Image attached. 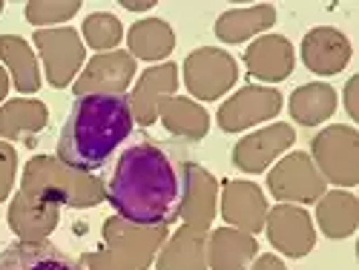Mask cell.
Wrapping results in <instances>:
<instances>
[{
  "label": "cell",
  "mask_w": 359,
  "mask_h": 270,
  "mask_svg": "<svg viewBox=\"0 0 359 270\" xmlns=\"http://www.w3.org/2000/svg\"><path fill=\"white\" fill-rule=\"evenodd\" d=\"M276 23V9L271 4H256L248 9H230L216 20V38L224 43H245Z\"/></svg>",
  "instance_id": "cell-22"
},
{
  "label": "cell",
  "mask_w": 359,
  "mask_h": 270,
  "mask_svg": "<svg viewBox=\"0 0 359 270\" xmlns=\"http://www.w3.org/2000/svg\"><path fill=\"white\" fill-rule=\"evenodd\" d=\"M207 236L210 227L182 224L161 245L156 270H207Z\"/></svg>",
  "instance_id": "cell-19"
},
{
  "label": "cell",
  "mask_w": 359,
  "mask_h": 270,
  "mask_svg": "<svg viewBox=\"0 0 359 270\" xmlns=\"http://www.w3.org/2000/svg\"><path fill=\"white\" fill-rule=\"evenodd\" d=\"M264 230L271 245L290 259H302L316 248L313 222L308 216V210L296 204H276L273 210H267Z\"/></svg>",
  "instance_id": "cell-10"
},
{
  "label": "cell",
  "mask_w": 359,
  "mask_h": 270,
  "mask_svg": "<svg viewBox=\"0 0 359 270\" xmlns=\"http://www.w3.org/2000/svg\"><path fill=\"white\" fill-rule=\"evenodd\" d=\"M124 38V26L115 15L109 12H93L83 20V41L86 46H93L98 55L101 52H112Z\"/></svg>",
  "instance_id": "cell-29"
},
{
  "label": "cell",
  "mask_w": 359,
  "mask_h": 270,
  "mask_svg": "<svg viewBox=\"0 0 359 270\" xmlns=\"http://www.w3.org/2000/svg\"><path fill=\"white\" fill-rule=\"evenodd\" d=\"M135 75V58L124 49L101 52L93 61H86L83 72L75 81V95L89 98V95H124Z\"/></svg>",
  "instance_id": "cell-9"
},
{
  "label": "cell",
  "mask_w": 359,
  "mask_h": 270,
  "mask_svg": "<svg viewBox=\"0 0 359 270\" xmlns=\"http://www.w3.org/2000/svg\"><path fill=\"white\" fill-rule=\"evenodd\" d=\"M302 61L316 75H337L351 61V43L339 29L316 26L302 41Z\"/></svg>",
  "instance_id": "cell-18"
},
{
  "label": "cell",
  "mask_w": 359,
  "mask_h": 270,
  "mask_svg": "<svg viewBox=\"0 0 359 270\" xmlns=\"http://www.w3.org/2000/svg\"><path fill=\"white\" fill-rule=\"evenodd\" d=\"M78 9H81V0H32V4H26V20L35 26L61 23L78 15Z\"/></svg>",
  "instance_id": "cell-30"
},
{
  "label": "cell",
  "mask_w": 359,
  "mask_h": 270,
  "mask_svg": "<svg viewBox=\"0 0 359 270\" xmlns=\"http://www.w3.org/2000/svg\"><path fill=\"white\" fill-rule=\"evenodd\" d=\"M0 12H4V4H0Z\"/></svg>",
  "instance_id": "cell-37"
},
{
  "label": "cell",
  "mask_w": 359,
  "mask_h": 270,
  "mask_svg": "<svg viewBox=\"0 0 359 270\" xmlns=\"http://www.w3.org/2000/svg\"><path fill=\"white\" fill-rule=\"evenodd\" d=\"M49 121V109L32 98H15L0 107V135L6 141H32Z\"/></svg>",
  "instance_id": "cell-23"
},
{
  "label": "cell",
  "mask_w": 359,
  "mask_h": 270,
  "mask_svg": "<svg viewBox=\"0 0 359 270\" xmlns=\"http://www.w3.org/2000/svg\"><path fill=\"white\" fill-rule=\"evenodd\" d=\"M316 222L327 238H345L359 224V201L345 190L325 193L316 204Z\"/></svg>",
  "instance_id": "cell-26"
},
{
  "label": "cell",
  "mask_w": 359,
  "mask_h": 270,
  "mask_svg": "<svg viewBox=\"0 0 359 270\" xmlns=\"http://www.w3.org/2000/svg\"><path fill=\"white\" fill-rule=\"evenodd\" d=\"M127 95H89L72 104L57 138V158L75 170H98L133 133Z\"/></svg>",
  "instance_id": "cell-2"
},
{
  "label": "cell",
  "mask_w": 359,
  "mask_h": 270,
  "mask_svg": "<svg viewBox=\"0 0 359 270\" xmlns=\"http://www.w3.org/2000/svg\"><path fill=\"white\" fill-rule=\"evenodd\" d=\"M35 46L43 58L46 78L55 89H64L72 83L78 69L83 67V41L78 38L75 29L61 26V29H38L35 32Z\"/></svg>",
  "instance_id": "cell-8"
},
{
  "label": "cell",
  "mask_w": 359,
  "mask_h": 270,
  "mask_svg": "<svg viewBox=\"0 0 359 270\" xmlns=\"http://www.w3.org/2000/svg\"><path fill=\"white\" fill-rule=\"evenodd\" d=\"M127 46H130V55L141 58V61H164L175 49V32L167 20L144 18L130 26Z\"/></svg>",
  "instance_id": "cell-25"
},
{
  "label": "cell",
  "mask_w": 359,
  "mask_h": 270,
  "mask_svg": "<svg viewBox=\"0 0 359 270\" xmlns=\"http://www.w3.org/2000/svg\"><path fill=\"white\" fill-rule=\"evenodd\" d=\"M256 253V238L236 227H219L207 236V270H248Z\"/></svg>",
  "instance_id": "cell-20"
},
{
  "label": "cell",
  "mask_w": 359,
  "mask_h": 270,
  "mask_svg": "<svg viewBox=\"0 0 359 270\" xmlns=\"http://www.w3.org/2000/svg\"><path fill=\"white\" fill-rule=\"evenodd\" d=\"M356 89H359V75H353L348 83H345V109H348V115L353 118H359V104H356Z\"/></svg>",
  "instance_id": "cell-33"
},
{
  "label": "cell",
  "mask_w": 359,
  "mask_h": 270,
  "mask_svg": "<svg viewBox=\"0 0 359 270\" xmlns=\"http://www.w3.org/2000/svg\"><path fill=\"white\" fill-rule=\"evenodd\" d=\"M222 216L230 227L242 233H259L267 219V201L264 193L253 182H236L227 178L222 182Z\"/></svg>",
  "instance_id": "cell-14"
},
{
  "label": "cell",
  "mask_w": 359,
  "mask_h": 270,
  "mask_svg": "<svg viewBox=\"0 0 359 270\" xmlns=\"http://www.w3.org/2000/svg\"><path fill=\"white\" fill-rule=\"evenodd\" d=\"M248 270H287V267H285V262H282L279 256H271V253H267V256H259Z\"/></svg>",
  "instance_id": "cell-34"
},
{
  "label": "cell",
  "mask_w": 359,
  "mask_h": 270,
  "mask_svg": "<svg viewBox=\"0 0 359 270\" xmlns=\"http://www.w3.org/2000/svg\"><path fill=\"white\" fill-rule=\"evenodd\" d=\"M325 178L319 175L313 158L308 153H290L285 156L267 175V187H271L273 198H279L282 204L287 201H319L325 196Z\"/></svg>",
  "instance_id": "cell-7"
},
{
  "label": "cell",
  "mask_w": 359,
  "mask_h": 270,
  "mask_svg": "<svg viewBox=\"0 0 359 270\" xmlns=\"http://www.w3.org/2000/svg\"><path fill=\"white\" fill-rule=\"evenodd\" d=\"M158 118L164 121L167 133L184 141H201L210 130V115H207L193 98H178L170 95L158 107Z\"/></svg>",
  "instance_id": "cell-24"
},
{
  "label": "cell",
  "mask_w": 359,
  "mask_h": 270,
  "mask_svg": "<svg viewBox=\"0 0 359 270\" xmlns=\"http://www.w3.org/2000/svg\"><path fill=\"white\" fill-rule=\"evenodd\" d=\"M175 86H178V67L175 64H158L153 69H147L138 78V83L133 86V95H130L133 121H138L141 127L156 124L161 101L175 95Z\"/></svg>",
  "instance_id": "cell-16"
},
{
  "label": "cell",
  "mask_w": 359,
  "mask_h": 270,
  "mask_svg": "<svg viewBox=\"0 0 359 270\" xmlns=\"http://www.w3.org/2000/svg\"><path fill=\"white\" fill-rule=\"evenodd\" d=\"M0 270H81L52 242H15L0 253Z\"/></svg>",
  "instance_id": "cell-21"
},
{
  "label": "cell",
  "mask_w": 359,
  "mask_h": 270,
  "mask_svg": "<svg viewBox=\"0 0 359 270\" xmlns=\"http://www.w3.org/2000/svg\"><path fill=\"white\" fill-rule=\"evenodd\" d=\"M293 141H296V133L290 124H271L259 133L245 135L233 147V164L242 173H262L285 149H290Z\"/></svg>",
  "instance_id": "cell-13"
},
{
  "label": "cell",
  "mask_w": 359,
  "mask_h": 270,
  "mask_svg": "<svg viewBox=\"0 0 359 270\" xmlns=\"http://www.w3.org/2000/svg\"><path fill=\"white\" fill-rule=\"evenodd\" d=\"M9 95V75H6V69L0 67V101H4Z\"/></svg>",
  "instance_id": "cell-36"
},
{
  "label": "cell",
  "mask_w": 359,
  "mask_h": 270,
  "mask_svg": "<svg viewBox=\"0 0 359 270\" xmlns=\"http://www.w3.org/2000/svg\"><path fill=\"white\" fill-rule=\"evenodd\" d=\"M238 67L233 55L216 46H201L187 55L184 61V86L198 101H216L230 86H236Z\"/></svg>",
  "instance_id": "cell-6"
},
{
  "label": "cell",
  "mask_w": 359,
  "mask_h": 270,
  "mask_svg": "<svg viewBox=\"0 0 359 270\" xmlns=\"http://www.w3.org/2000/svg\"><path fill=\"white\" fill-rule=\"evenodd\" d=\"M245 64H248V75L264 83H279L285 81L293 67H296V55L287 38L282 35H259L248 52H245Z\"/></svg>",
  "instance_id": "cell-17"
},
{
  "label": "cell",
  "mask_w": 359,
  "mask_h": 270,
  "mask_svg": "<svg viewBox=\"0 0 359 270\" xmlns=\"http://www.w3.org/2000/svg\"><path fill=\"white\" fill-rule=\"evenodd\" d=\"M0 61L12 72L18 93H38L41 89V72H38V58L23 38L18 35H0Z\"/></svg>",
  "instance_id": "cell-27"
},
{
  "label": "cell",
  "mask_w": 359,
  "mask_h": 270,
  "mask_svg": "<svg viewBox=\"0 0 359 270\" xmlns=\"http://www.w3.org/2000/svg\"><path fill=\"white\" fill-rule=\"evenodd\" d=\"M337 109V89L327 83H302L290 95V115L302 127H316L334 115Z\"/></svg>",
  "instance_id": "cell-28"
},
{
  "label": "cell",
  "mask_w": 359,
  "mask_h": 270,
  "mask_svg": "<svg viewBox=\"0 0 359 270\" xmlns=\"http://www.w3.org/2000/svg\"><path fill=\"white\" fill-rule=\"evenodd\" d=\"M78 267H81V270H118V267L112 264V259H109V253H107V250L86 253V256L78 262Z\"/></svg>",
  "instance_id": "cell-32"
},
{
  "label": "cell",
  "mask_w": 359,
  "mask_h": 270,
  "mask_svg": "<svg viewBox=\"0 0 359 270\" xmlns=\"http://www.w3.org/2000/svg\"><path fill=\"white\" fill-rule=\"evenodd\" d=\"M107 198L133 224H167L178 219L182 175L161 147L135 144L118 158Z\"/></svg>",
  "instance_id": "cell-1"
},
{
  "label": "cell",
  "mask_w": 359,
  "mask_h": 270,
  "mask_svg": "<svg viewBox=\"0 0 359 270\" xmlns=\"http://www.w3.org/2000/svg\"><path fill=\"white\" fill-rule=\"evenodd\" d=\"M15 170H18V153L9 141H0V201H6L15 184Z\"/></svg>",
  "instance_id": "cell-31"
},
{
  "label": "cell",
  "mask_w": 359,
  "mask_h": 270,
  "mask_svg": "<svg viewBox=\"0 0 359 270\" xmlns=\"http://www.w3.org/2000/svg\"><path fill=\"white\" fill-rule=\"evenodd\" d=\"M182 198H178V219L193 227H210L216 216V178L198 164H182Z\"/></svg>",
  "instance_id": "cell-12"
},
{
  "label": "cell",
  "mask_w": 359,
  "mask_h": 270,
  "mask_svg": "<svg viewBox=\"0 0 359 270\" xmlns=\"http://www.w3.org/2000/svg\"><path fill=\"white\" fill-rule=\"evenodd\" d=\"M282 109V95L273 86H242L219 109V127L224 133H245Z\"/></svg>",
  "instance_id": "cell-11"
},
{
  "label": "cell",
  "mask_w": 359,
  "mask_h": 270,
  "mask_svg": "<svg viewBox=\"0 0 359 270\" xmlns=\"http://www.w3.org/2000/svg\"><path fill=\"white\" fill-rule=\"evenodd\" d=\"M9 227L20 242H43V238L57 227L61 219V204H52L32 193L18 190L9 204Z\"/></svg>",
  "instance_id": "cell-15"
},
{
  "label": "cell",
  "mask_w": 359,
  "mask_h": 270,
  "mask_svg": "<svg viewBox=\"0 0 359 270\" xmlns=\"http://www.w3.org/2000/svg\"><path fill=\"white\" fill-rule=\"evenodd\" d=\"M23 193H32L52 204H69V207H95L104 201L107 187L101 178L89 175L64 164L57 156H35L23 170Z\"/></svg>",
  "instance_id": "cell-3"
},
{
  "label": "cell",
  "mask_w": 359,
  "mask_h": 270,
  "mask_svg": "<svg viewBox=\"0 0 359 270\" xmlns=\"http://www.w3.org/2000/svg\"><path fill=\"white\" fill-rule=\"evenodd\" d=\"M153 6H156V0H147V4H133V0H124V9H133V12H147Z\"/></svg>",
  "instance_id": "cell-35"
},
{
  "label": "cell",
  "mask_w": 359,
  "mask_h": 270,
  "mask_svg": "<svg viewBox=\"0 0 359 270\" xmlns=\"http://www.w3.org/2000/svg\"><path fill=\"white\" fill-rule=\"evenodd\" d=\"M167 242V224H133L121 216L104 222V250L118 270H147Z\"/></svg>",
  "instance_id": "cell-4"
},
{
  "label": "cell",
  "mask_w": 359,
  "mask_h": 270,
  "mask_svg": "<svg viewBox=\"0 0 359 270\" xmlns=\"http://www.w3.org/2000/svg\"><path fill=\"white\" fill-rule=\"evenodd\" d=\"M311 158L325 182L337 187L359 184V133L348 124L325 127L311 141Z\"/></svg>",
  "instance_id": "cell-5"
}]
</instances>
